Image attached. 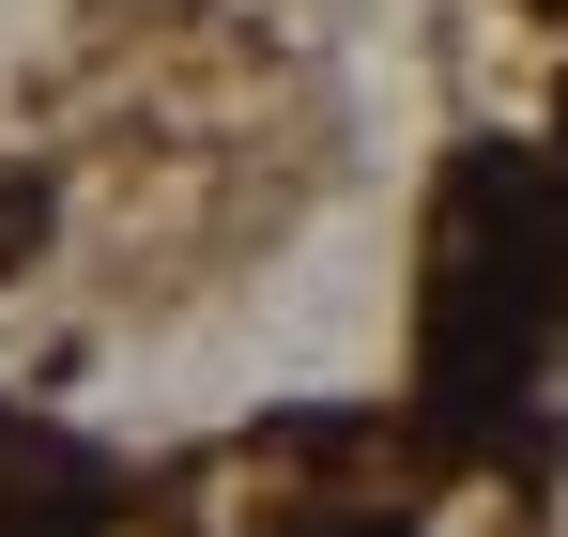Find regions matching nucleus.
<instances>
[{
    "instance_id": "f257e3e1",
    "label": "nucleus",
    "mask_w": 568,
    "mask_h": 537,
    "mask_svg": "<svg viewBox=\"0 0 568 537\" xmlns=\"http://www.w3.org/2000/svg\"><path fill=\"white\" fill-rule=\"evenodd\" d=\"M47 246V170H0V276Z\"/></svg>"
},
{
    "instance_id": "f03ea898",
    "label": "nucleus",
    "mask_w": 568,
    "mask_h": 537,
    "mask_svg": "<svg viewBox=\"0 0 568 537\" xmlns=\"http://www.w3.org/2000/svg\"><path fill=\"white\" fill-rule=\"evenodd\" d=\"M523 16H568V0H523Z\"/></svg>"
},
{
    "instance_id": "7ed1b4c3",
    "label": "nucleus",
    "mask_w": 568,
    "mask_h": 537,
    "mask_svg": "<svg viewBox=\"0 0 568 537\" xmlns=\"http://www.w3.org/2000/svg\"><path fill=\"white\" fill-rule=\"evenodd\" d=\"M384 537H399V523H384Z\"/></svg>"
}]
</instances>
